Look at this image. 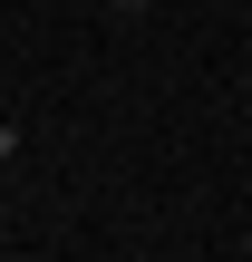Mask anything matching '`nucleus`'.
<instances>
[{
    "mask_svg": "<svg viewBox=\"0 0 252 262\" xmlns=\"http://www.w3.org/2000/svg\"><path fill=\"white\" fill-rule=\"evenodd\" d=\"M0 156H19V126H10V117H0Z\"/></svg>",
    "mask_w": 252,
    "mask_h": 262,
    "instance_id": "1",
    "label": "nucleus"
},
{
    "mask_svg": "<svg viewBox=\"0 0 252 262\" xmlns=\"http://www.w3.org/2000/svg\"><path fill=\"white\" fill-rule=\"evenodd\" d=\"M117 10H136V0H117Z\"/></svg>",
    "mask_w": 252,
    "mask_h": 262,
    "instance_id": "2",
    "label": "nucleus"
}]
</instances>
